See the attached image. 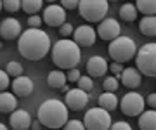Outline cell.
Here are the masks:
<instances>
[{
    "instance_id": "cell-1",
    "label": "cell",
    "mask_w": 156,
    "mask_h": 130,
    "mask_svg": "<svg viewBox=\"0 0 156 130\" xmlns=\"http://www.w3.org/2000/svg\"><path fill=\"white\" fill-rule=\"evenodd\" d=\"M50 37L40 28L24 30L17 40V51L28 61H40L47 56L50 49Z\"/></svg>"
},
{
    "instance_id": "cell-2",
    "label": "cell",
    "mask_w": 156,
    "mask_h": 130,
    "mask_svg": "<svg viewBox=\"0 0 156 130\" xmlns=\"http://www.w3.org/2000/svg\"><path fill=\"white\" fill-rule=\"evenodd\" d=\"M69 109H68L66 102L59 101V99H47L40 104L38 107V120L44 127L56 130L61 128L69 121L68 118Z\"/></svg>"
},
{
    "instance_id": "cell-3",
    "label": "cell",
    "mask_w": 156,
    "mask_h": 130,
    "mask_svg": "<svg viewBox=\"0 0 156 130\" xmlns=\"http://www.w3.org/2000/svg\"><path fill=\"white\" fill-rule=\"evenodd\" d=\"M82 61V51L75 40L61 38L52 45V62L61 69H75Z\"/></svg>"
},
{
    "instance_id": "cell-4",
    "label": "cell",
    "mask_w": 156,
    "mask_h": 130,
    "mask_svg": "<svg viewBox=\"0 0 156 130\" xmlns=\"http://www.w3.org/2000/svg\"><path fill=\"white\" fill-rule=\"evenodd\" d=\"M108 52H109L113 62L123 64L137 56V45H135L134 38H130V37H118L116 40H113L109 44Z\"/></svg>"
},
{
    "instance_id": "cell-5",
    "label": "cell",
    "mask_w": 156,
    "mask_h": 130,
    "mask_svg": "<svg viewBox=\"0 0 156 130\" xmlns=\"http://www.w3.org/2000/svg\"><path fill=\"white\" fill-rule=\"evenodd\" d=\"M135 68L140 71V75L156 76V44H146L137 51L135 56Z\"/></svg>"
},
{
    "instance_id": "cell-6",
    "label": "cell",
    "mask_w": 156,
    "mask_h": 130,
    "mask_svg": "<svg viewBox=\"0 0 156 130\" xmlns=\"http://www.w3.org/2000/svg\"><path fill=\"white\" fill-rule=\"evenodd\" d=\"M80 16L89 23H102L109 11V4L106 0H82L80 2Z\"/></svg>"
},
{
    "instance_id": "cell-7",
    "label": "cell",
    "mask_w": 156,
    "mask_h": 130,
    "mask_svg": "<svg viewBox=\"0 0 156 130\" xmlns=\"http://www.w3.org/2000/svg\"><path fill=\"white\" fill-rule=\"evenodd\" d=\"M83 125L87 130H109L113 127L111 114L102 107H90L83 116Z\"/></svg>"
},
{
    "instance_id": "cell-8",
    "label": "cell",
    "mask_w": 156,
    "mask_h": 130,
    "mask_svg": "<svg viewBox=\"0 0 156 130\" xmlns=\"http://www.w3.org/2000/svg\"><path fill=\"white\" fill-rule=\"evenodd\" d=\"M144 106H146L144 97L140 96L139 92H134V90L127 92L122 97V102H120L122 113L127 114V116H140L144 113Z\"/></svg>"
},
{
    "instance_id": "cell-9",
    "label": "cell",
    "mask_w": 156,
    "mask_h": 130,
    "mask_svg": "<svg viewBox=\"0 0 156 130\" xmlns=\"http://www.w3.org/2000/svg\"><path fill=\"white\" fill-rule=\"evenodd\" d=\"M44 23L54 28H61L66 23V9L57 4H50L44 9Z\"/></svg>"
},
{
    "instance_id": "cell-10",
    "label": "cell",
    "mask_w": 156,
    "mask_h": 130,
    "mask_svg": "<svg viewBox=\"0 0 156 130\" xmlns=\"http://www.w3.org/2000/svg\"><path fill=\"white\" fill-rule=\"evenodd\" d=\"M122 26H120V23H118L116 19H111V17H106L102 23H99V26H97V37L102 40H109V42H113V40H116L118 37H122Z\"/></svg>"
},
{
    "instance_id": "cell-11",
    "label": "cell",
    "mask_w": 156,
    "mask_h": 130,
    "mask_svg": "<svg viewBox=\"0 0 156 130\" xmlns=\"http://www.w3.org/2000/svg\"><path fill=\"white\" fill-rule=\"evenodd\" d=\"M73 40L76 42L80 47H92L97 40V30H94L90 24H82L75 30Z\"/></svg>"
},
{
    "instance_id": "cell-12",
    "label": "cell",
    "mask_w": 156,
    "mask_h": 130,
    "mask_svg": "<svg viewBox=\"0 0 156 130\" xmlns=\"http://www.w3.org/2000/svg\"><path fill=\"white\" fill-rule=\"evenodd\" d=\"M64 102H66L68 109H73V111H80V109H83L87 106V102H89V94L82 89H71V90L66 94L64 97Z\"/></svg>"
},
{
    "instance_id": "cell-13",
    "label": "cell",
    "mask_w": 156,
    "mask_h": 130,
    "mask_svg": "<svg viewBox=\"0 0 156 130\" xmlns=\"http://www.w3.org/2000/svg\"><path fill=\"white\" fill-rule=\"evenodd\" d=\"M21 23L14 17H5L0 23V37L4 40H14L21 37Z\"/></svg>"
},
{
    "instance_id": "cell-14",
    "label": "cell",
    "mask_w": 156,
    "mask_h": 130,
    "mask_svg": "<svg viewBox=\"0 0 156 130\" xmlns=\"http://www.w3.org/2000/svg\"><path fill=\"white\" fill-rule=\"evenodd\" d=\"M87 73L89 76H94V78H99V76H104L108 69H109V64L106 62V59L102 56H92L87 61Z\"/></svg>"
},
{
    "instance_id": "cell-15",
    "label": "cell",
    "mask_w": 156,
    "mask_h": 130,
    "mask_svg": "<svg viewBox=\"0 0 156 130\" xmlns=\"http://www.w3.org/2000/svg\"><path fill=\"white\" fill-rule=\"evenodd\" d=\"M12 94L17 97H28L31 96V92H33V82H31V78H28V76H19V78H14V82H12Z\"/></svg>"
},
{
    "instance_id": "cell-16",
    "label": "cell",
    "mask_w": 156,
    "mask_h": 130,
    "mask_svg": "<svg viewBox=\"0 0 156 130\" xmlns=\"http://www.w3.org/2000/svg\"><path fill=\"white\" fill-rule=\"evenodd\" d=\"M31 123H33V120L26 109H16L11 114V127L14 130H28L31 128Z\"/></svg>"
},
{
    "instance_id": "cell-17",
    "label": "cell",
    "mask_w": 156,
    "mask_h": 130,
    "mask_svg": "<svg viewBox=\"0 0 156 130\" xmlns=\"http://www.w3.org/2000/svg\"><path fill=\"white\" fill-rule=\"evenodd\" d=\"M120 80H122V85H125V87L134 90V89H137L140 85V82H142V75H140V71L137 68H127L123 71Z\"/></svg>"
},
{
    "instance_id": "cell-18",
    "label": "cell",
    "mask_w": 156,
    "mask_h": 130,
    "mask_svg": "<svg viewBox=\"0 0 156 130\" xmlns=\"http://www.w3.org/2000/svg\"><path fill=\"white\" fill-rule=\"evenodd\" d=\"M17 107V99L14 94H11V92H2L0 94V111L2 113H14Z\"/></svg>"
},
{
    "instance_id": "cell-19",
    "label": "cell",
    "mask_w": 156,
    "mask_h": 130,
    "mask_svg": "<svg viewBox=\"0 0 156 130\" xmlns=\"http://www.w3.org/2000/svg\"><path fill=\"white\" fill-rule=\"evenodd\" d=\"M68 82V75H64L62 71H50L47 76V85L54 90H62L66 87Z\"/></svg>"
},
{
    "instance_id": "cell-20",
    "label": "cell",
    "mask_w": 156,
    "mask_h": 130,
    "mask_svg": "<svg viewBox=\"0 0 156 130\" xmlns=\"http://www.w3.org/2000/svg\"><path fill=\"white\" fill-rule=\"evenodd\" d=\"M139 128L140 130H156V111L147 109L139 116Z\"/></svg>"
},
{
    "instance_id": "cell-21",
    "label": "cell",
    "mask_w": 156,
    "mask_h": 130,
    "mask_svg": "<svg viewBox=\"0 0 156 130\" xmlns=\"http://www.w3.org/2000/svg\"><path fill=\"white\" fill-rule=\"evenodd\" d=\"M139 30L146 37H156V16H144L139 21Z\"/></svg>"
},
{
    "instance_id": "cell-22",
    "label": "cell",
    "mask_w": 156,
    "mask_h": 130,
    "mask_svg": "<svg viewBox=\"0 0 156 130\" xmlns=\"http://www.w3.org/2000/svg\"><path fill=\"white\" fill-rule=\"evenodd\" d=\"M97 101H99V107L106 109V111H113L118 106V97L113 92H102Z\"/></svg>"
},
{
    "instance_id": "cell-23",
    "label": "cell",
    "mask_w": 156,
    "mask_h": 130,
    "mask_svg": "<svg viewBox=\"0 0 156 130\" xmlns=\"http://www.w3.org/2000/svg\"><path fill=\"white\" fill-rule=\"evenodd\" d=\"M137 14H139V11H137V7H135L134 4H123V5L120 7V17H122L125 23L135 21V19H137Z\"/></svg>"
},
{
    "instance_id": "cell-24",
    "label": "cell",
    "mask_w": 156,
    "mask_h": 130,
    "mask_svg": "<svg viewBox=\"0 0 156 130\" xmlns=\"http://www.w3.org/2000/svg\"><path fill=\"white\" fill-rule=\"evenodd\" d=\"M135 7L144 16H154L156 14V0H137Z\"/></svg>"
},
{
    "instance_id": "cell-25",
    "label": "cell",
    "mask_w": 156,
    "mask_h": 130,
    "mask_svg": "<svg viewBox=\"0 0 156 130\" xmlns=\"http://www.w3.org/2000/svg\"><path fill=\"white\" fill-rule=\"evenodd\" d=\"M44 7V2L42 0H23V11L30 14V16H37V12Z\"/></svg>"
},
{
    "instance_id": "cell-26",
    "label": "cell",
    "mask_w": 156,
    "mask_h": 130,
    "mask_svg": "<svg viewBox=\"0 0 156 130\" xmlns=\"http://www.w3.org/2000/svg\"><path fill=\"white\" fill-rule=\"evenodd\" d=\"M5 71L9 73V76H14V78H19V76H23V66L21 62H16V61H11L9 64H7Z\"/></svg>"
},
{
    "instance_id": "cell-27",
    "label": "cell",
    "mask_w": 156,
    "mask_h": 130,
    "mask_svg": "<svg viewBox=\"0 0 156 130\" xmlns=\"http://www.w3.org/2000/svg\"><path fill=\"white\" fill-rule=\"evenodd\" d=\"M118 87H120V83H118L116 76H108V78H104V83H102L104 92H113L115 94L118 90Z\"/></svg>"
},
{
    "instance_id": "cell-28",
    "label": "cell",
    "mask_w": 156,
    "mask_h": 130,
    "mask_svg": "<svg viewBox=\"0 0 156 130\" xmlns=\"http://www.w3.org/2000/svg\"><path fill=\"white\" fill-rule=\"evenodd\" d=\"M23 7V2L19 0H4L2 2V9L7 12H17Z\"/></svg>"
},
{
    "instance_id": "cell-29",
    "label": "cell",
    "mask_w": 156,
    "mask_h": 130,
    "mask_svg": "<svg viewBox=\"0 0 156 130\" xmlns=\"http://www.w3.org/2000/svg\"><path fill=\"white\" fill-rule=\"evenodd\" d=\"M78 89H82V90H85L87 94L89 92H92V89H94V82H92V78H90L89 75L87 76H82L80 78V82H78Z\"/></svg>"
},
{
    "instance_id": "cell-30",
    "label": "cell",
    "mask_w": 156,
    "mask_h": 130,
    "mask_svg": "<svg viewBox=\"0 0 156 130\" xmlns=\"http://www.w3.org/2000/svg\"><path fill=\"white\" fill-rule=\"evenodd\" d=\"M62 130H87V128H85L83 121H80V120H69V121L62 127Z\"/></svg>"
},
{
    "instance_id": "cell-31",
    "label": "cell",
    "mask_w": 156,
    "mask_h": 130,
    "mask_svg": "<svg viewBox=\"0 0 156 130\" xmlns=\"http://www.w3.org/2000/svg\"><path fill=\"white\" fill-rule=\"evenodd\" d=\"M9 85H12L11 80H9V73H7L5 69H2V71H0V90L7 92V87H9Z\"/></svg>"
},
{
    "instance_id": "cell-32",
    "label": "cell",
    "mask_w": 156,
    "mask_h": 130,
    "mask_svg": "<svg viewBox=\"0 0 156 130\" xmlns=\"http://www.w3.org/2000/svg\"><path fill=\"white\" fill-rule=\"evenodd\" d=\"M59 33H61V37L62 38H68V37H71L73 33H75V28H73V24H69V23H64L61 26V28L57 30Z\"/></svg>"
},
{
    "instance_id": "cell-33",
    "label": "cell",
    "mask_w": 156,
    "mask_h": 130,
    "mask_svg": "<svg viewBox=\"0 0 156 130\" xmlns=\"http://www.w3.org/2000/svg\"><path fill=\"white\" fill-rule=\"evenodd\" d=\"M109 71H111L116 78H122L125 68H123V64H120V62H113V64H109Z\"/></svg>"
},
{
    "instance_id": "cell-34",
    "label": "cell",
    "mask_w": 156,
    "mask_h": 130,
    "mask_svg": "<svg viewBox=\"0 0 156 130\" xmlns=\"http://www.w3.org/2000/svg\"><path fill=\"white\" fill-rule=\"evenodd\" d=\"M80 78H82V75H80V71H78V68H75V69H69V71H68V82H73V83H78V82H80Z\"/></svg>"
},
{
    "instance_id": "cell-35",
    "label": "cell",
    "mask_w": 156,
    "mask_h": 130,
    "mask_svg": "<svg viewBox=\"0 0 156 130\" xmlns=\"http://www.w3.org/2000/svg\"><path fill=\"white\" fill-rule=\"evenodd\" d=\"M42 21H44V17H40V16H30L28 17V26H30V28H40Z\"/></svg>"
},
{
    "instance_id": "cell-36",
    "label": "cell",
    "mask_w": 156,
    "mask_h": 130,
    "mask_svg": "<svg viewBox=\"0 0 156 130\" xmlns=\"http://www.w3.org/2000/svg\"><path fill=\"white\" fill-rule=\"evenodd\" d=\"M61 5L66 9V11H71V9H76V7H80V2H76V0H62Z\"/></svg>"
},
{
    "instance_id": "cell-37",
    "label": "cell",
    "mask_w": 156,
    "mask_h": 130,
    "mask_svg": "<svg viewBox=\"0 0 156 130\" xmlns=\"http://www.w3.org/2000/svg\"><path fill=\"white\" fill-rule=\"evenodd\" d=\"M109 130H132V127H130L127 121H115Z\"/></svg>"
},
{
    "instance_id": "cell-38",
    "label": "cell",
    "mask_w": 156,
    "mask_h": 130,
    "mask_svg": "<svg viewBox=\"0 0 156 130\" xmlns=\"http://www.w3.org/2000/svg\"><path fill=\"white\" fill-rule=\"evenodd\" d=\"M147 104H149L153 109H156V92H153V94L147 96Z\"/></svg>"
},
{
    "instance_id": "cell-39",
    "label": "cell",
    "mask_w": 156,
    "mask_h": 130,
    "mask_svg": "<svg viewBox=\"0 0 156 130\" xmlns=\"http://www.w3.org/2000/svg\"><path fill=\"white\" fill-rule=\"evenodd\" d=\"M42 127H44V125L40 123V120H38V118H37L33 123H31V130H42Z\"/></svg>"
},
{
    "instance_id": "cell-40",
    "label": "cell",
    "mask_w": 156,
    "mask_h": 130,
    "mask_svg": "<svg viewBox=\"0 0 156 130\" xmlns=\"http://www.w3.org/2000/svg\"><path fill=\"white\" fill-rule=\"evenodd\" d=\"M0 130H7V125L5 123H0Z\"/></svg>"
}]
</instances>
